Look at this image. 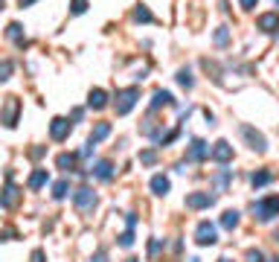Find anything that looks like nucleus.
Masks as SVG:
<instances>
[{
    "label": "nucleus",
    "mask_w": 279,
    "mask_h": 262,
    "mask_svg": "<svg viewBox=\"0 0 279 262\" xmlns=\"http://www.w3.org/2000/svg\"><path fill=\"white\" fill-rule=\"evenodd\" d=\"M253 216L259 221H270L279 216V195H268L262 201H253Z\"/></svg>",
    "instance_id": "f257e3e1"
},
{
    "label": "nucleus",
    "mask_w": 279,
    "mask_h": 262,
    "mask_svg": "<svg viewBox=\"0 0 279 262\" xmlns=\"http://www.w3.org/2000/svg\"><path fill=\"white\" fill-rule=\"evenodd\" d=\"M140 99V88H125V91H117V99H114V108H117L119 117H125L128 111L137 105Z\"/></svg>",
    "instance_id": "f03ea898"
},
{
    "label": "nucleus",
    "mask_w": 279,
    "mask_h": 262,
    "mask_svg": "<svg viewBox=\"0 0 279 262\" xmlns=\"http://www.w3.org/2000/svg\"><path fill=\"white\" fill-rule=\"evenodd\" d=\"M18 117H20V99L18 96H6L3 108H0V123L6 128H15L18 126Z\"/></svg>",
    "instance_id": "7ed1b4c3"
},
{
    "label": "nucleus",
    "mask_w": 279,
    "mask_h": 262,
    "mask_svg": "<svg viewBox=\"0 0 279 262\" xmlns=\"http://www.w3.org/2000/svg\"><path fill=\"white\" fill-rule=\"evenodd\" d=\"M73 204L79 213H90V210L96 207V192L90 190V187H79V190L73 192Z\"/></svg>",
    "instance_id": "20e7f679"
},
{
    "label": "nucleus",
    "mask_w": 279,
    "mask_h": 262,
    "mask_svg": "<svg viewBox=\"0 0 279 262\" xmlns=\"http://www.w3.org/2000/svg\"><path fill=\"white\" fill-rule=\"evenodd\" d=\"M239 131H242V137L247 140V146H250L253 152H259V154L268 152V140H265V134H259L253 126H242Z\"/></svg>",
    "instance_id": "39448f33"
},
{
    "label": "nucleus",
    "mask_w": 279,
    "mask_h": 262,
    "mask_svg": "<svg viewBox=\"0 0 279 262\" xmlns=\"http://www.w3.org/2000/svg\"><path fill=\"white\" fill-rule=\"evenodd\" d=\"M195 242L201 248H209V245L218 242V233H216V225H209V221H201L198 230H195Z\"/></svg>",
    "instance_id": "423d86ee"
},
{
    "label": "nucleus",
    "mask_w": 279,
    "mask_h": 262,
    "mask_svg": "<svg viewBox=\"0 0 279 262\" xmlns=\"http://www.w3.org/2000/svg\"><path fill=\"white\" fill-rule=\"evenodd\" d=\"M6 178H9V184L3 187V192H0V207H3V210H12L15 204H18V198H20V190L12 184V172L6 175Z\"/></svg>",
    "instance_id": "0eeeda50"
},
{
    "label": "nucleus",
    "mask_w": 279,
    "mask_h": 262,
    "mask_svg": "<svg viewBox=\"0 0 279 262\" xmlns=\"http://www.w3.org/2000/svg\"><path fill=\"white\" fill-rule=\"evenodd\" d=\"M70 128H73V123H70V119L55 117L53 123H50V137H53L55 143H61V140H67V137H70Z\"/></svg>",
    "instance_id": "6e6552de"
},
{
    "label": "nucleus",
    "mask_w": 279,
    "mask_h": 262,
    "mask_svg": "<svg viewBox=\"0 0 279 262\" xmlns=\"http://www.w3.org/2000/svg\"><path fill=\"white\" fill-rule=\"evenodd\" d=\"M209 157H212L216 163H221V166H224V163L233 160V146L227 143V140H218V143L209 149Z\"/></svg>",
    "instance_id": "1a4fd4ad"
},
{
    "label": "nucleus",
    "mask_w": 279,
    "mask_h": 262,
    "mask_svg": "<svg viewBox=\"0 0 279 262\" xmlns=\"http://www.w3.org/2000/svg\"><path fill=\"white\" fill-rule=\"evenodd\" d=\"M216 204V195H209V192H189L186 195V207L189 210H207Z\"/></svg>",
    "instance_id": "9d476101"
},
{
    "label": "nucleus",
    "mask_w": 279,
    "mask_h": 262,
    "mask_svg": "<svg viewBox=\"0 0 279 262\" xmlns=\"http://www.w3.org/2000/svg\"><path fill=\"white\" fill-rule=\"evenodd\" d=\"M207 157H209V146L195 137L192 146H189V152H186V163H201V160H207Z\"/></svg>",
    "instance_id": "9b49d317"
},
{
    "label": "nucleus",
    "mask_w": 279,
    "mask_h": 262,
    "mask_svg": "<svg viewBox=\"0 0 279 262\" xmlns=\"http://www.w3.org/2000/svg\"><path fill=\"white\" fill-rule=\"evenodd\" d=\"M256 27H259L262 32H279V15L276 12H265V15H259Z\"/></svg>",
    "instance_id": "f8f14e48"
},
{
    "label": "nucleus",
    "mask_w": 279,
    "mask_h": 262,
    "mask_svg": "<svg viewBox=\"0 0 279 262\" xmlns=\"http://www.w3.org/2000/svg\"><path fill=\"white\" fill-rule=\"evenodd\" d=\"M88 105L93 111H102L105 105H108V93L102 91V88H93V91L88 93Z\"/></svg>",
    "instance_id": "ddd939ff"
},
{
    "label": "nucleus",
    "mask_w": 279,
    "mask_h": 262,
    "mask_svg": "<svg viewBox=\"0 0 279 262\" xmlns=\"http://www.w3.org/2000/svg\"><path fill=\"white\" fill-rule=\"evenodd\" d=\"M55 166H58V169H64V172H79V163H76V154H58V157H55Z\"/></svg>",
    "instance_id": "4468645a"
},
{
    "label": "nucleus",
    "mask_w": 279,
    "mask_h": 262,
    "mask_svg": "<svg viewBox=\"0 0 279 262\" xmlns=\"http://www.w3.org/2000/svg\"><path fill=\"white\" fill-rule=\"evenodd\" d=\"M111 134V123H96V126H93V131H90V140L88 143H102V140H105V137Z\"/></svg>",
    "instance_id": "2eb2a0df"
},
{
    "label": "nucleus",
    "mask_w": 279,
    "mask_h": 262,
    "mask_svg": "<svg viewBox=\"0 0 279 262\" xmlns=\"http://www.w3.org/2000/svg\"><path fill=\"white\" fill-rule=\"evenodd\" d=\"M90 172H93L99 181H111V178H114V166H111V160H99Z\"/></svg>",
    "instance_id": "dca6fc26"
},
{
    "label": "nucleus",
    "mask_w": 279,
    "mask_h": 262,
    "mask_svg": "<svg viewBox=\"0 0 279 262\" xmlns=\"http://www.w3.org/2000/svg\"><path fill=\"white\" fill-rule=\"evenodd\" d=\"M6 35H9L18 47H29V41L24 38V27H20V24H9V27H6Z\"/></svg>",
    "instance_id": "f3484780"
},
{
    "label": "nucleus",
    "mask_w": 279,
    "mask_h": 262,
    "mask_svg": "<svg viewBox=\"0 0 279 262\" xmlns=\"http://www.w3.org/2000/svg\"><path fill=\"white\" fill-rule=\"evenodd\" d=\"M163 105H175V96H171L169 91H154V96H152V111L163 108Z\"/></svg>",
    "instance_id": "a211bd4d"
},
{
    "label": "nucleus",
    "mask_w": 279,
    "mask_h": 262,
    "mask_svg": "<svg viewBox=\"0 0 279 262\" xmlns=\"http://www.w3.org/2000/svg\"><path fill=\"white\" fill-rule=\"evenodd\" d=\"M169 178H166V175H154L152 178V192L154 195H166V192H169Z\"/></svg>",
    "instance_id": "6ab92c4d"
},
{
    "label": "nucleus",
    "mask_w": 279,
    "mask_h": 262,
    "mask_svg": "<svg viewBox=\"0 0 279 262\" xmlns=\"http://www.w3.org/2000/svg\"><path fill=\"white\" fill-rule=\"evenodd\" d=\"M47 184V169H35L32 172V175H29V190H41V187H44Z\"/></svg>",
    "instance_id": "aec40b11"
},
{
    "label": "nucleus",
    "mask_w": 279,
    "mask_h": 262,
    "mask_svg": "<svg viewBox=\"0 0 279 262\" xmlns=\"http://www.w3.org/2000/svg\"><path fill=\"white\" fill-rule=\"evenodd\" d=\"M221 227H224V230H235V227H239V213H235V210H224Z\"/></svg>",
    "instance_id": "412c9836"
},
{
    "label": "nucleus",
    "mask_w": 279,
    "mask_h": 262,
    "mask_svg": "<svg viewBox=\"0 0 279 262\" xmlns=\"http://www.w3.org/2000/svg\"><path fill=\"white\" fill-rule=\"evenodd\" d=\"M270 181H273V175H270V172H253V175H250V184L256 187V190H259V187H268Z\"/></svg>",
    "instance_id": "4be33fe9"
},
{
    "label": "nucleus",
    "mask_w": 279,
    "mask_h": 262,
    "mask_svg": "<svg viewBox=\"0 0 279 262\" xmlns=\"http://www.w3.org/2000/svg\"><path fill=\"white\" fill-rule=\"evenodd\" d=\"M178 85H180V88H186V91H189L192 85H195V79H192V70H189V67H180V70H178Z\"/></svg>",
    "instance_id": "5701e85b"
},
{
    "label": "nucleus",
    "mask_w": 279,
    "mask_h": 262,
    "mask_svg": "<svg viewBox=\"0 0 279 262\" xmlns=\"http://www.w3.org/2000/svg\"><path fill=\"white\" fill-rule=\"evenodd\" d=\"M67 192H70V181H55V184H53V198H55V201L67 198Z\"/></svg>",
    "instance_id": "b1692460"
},
{
    "label": "nucleus",
    "mask_w": 279,
    "mask_h": 262,
    "mask_svg": "<svg viewBox=\"0 0 279 262\" xmlns=\"http://www.w3.org/2000/svg\"><path fill=\"white\" fill-rule=\"evenodd\" d=\"M212 184H216V190H218V192H224V190H227V184H230V169L218 172L216 178H212Z\"/></svg>",
    "instance_id": "393cba45"
},
{
    "label": "nucleus",
    "mask_w": 279,
    "mask_h": 262,
    "mask_svg": "<svg viewBox=\"0 0 279 262\" xmlns=\"http://www.w3.org/2000/svg\"><path fill=\"white\" fill-rule=\"evenodd\" d=\"M12 73H15V64H12L9 58H3V62H0V82H9Z\"/></svg>",
    "instance_id": "a878e982"
},
{
    "label": "nucleus",
    "mask_w": 279,
    "mask_h": 262,
    "mask_svg": "<svg viewBox=\"0 0 279 262\" xmlns=\"http://www.w3.org/2000/svg\"><path fill=\"white\" fill-rule=\"evenodd\" d=\"M212 41H216V47H227V41H230V29H227V27H218L216 35H212Z\"/></svg>",
    "instance_id": "bb28decb"
},
{
    "label": "nucleus",
    "mask_w": 279,
    "mask_h": 262,
    "mask_svg": "<svg viewBox=\"0 0 279 262\" xmlns=\"http://www.w3.org/2000/svg\"><path fill=\"white\" fill-rule=\"evenodd\" d=\"M134 21H137V24H148V21H152V12H148L143 3H140V6L134 9Z\"/></svg>",
    "instance_id": "cd10ccee"
},
{
    "label": "nucleus",
    "mask_w": 279,
    "mask_h": 262,
    "mask_svg": "<svg viewBox=\"0 0 279 262\" xmlns=\"http://www.w3.org/2000/svg\"><path fill=\"white\" fill-rule=\"evenodd\" d=\"M244 262H265V253L259 248H250V251L244 253Z\"/></svg>",
    "instance_id": "c85d7f7f"
},
{
    "label": "nucleus",
    "mask_w": 279,
    "mask_h": 262,
    "mask_svg": "<svg viewBox=\"0 0 279 262\" xmlns=\"http://www.w3.org/2000/svg\"><path fill=\"white\" fill-rule=\"evenodd\" d=\"M140 163H145V166H154L157 163V154L148 149V152H140Z\"/></svg>",
    "instance_id": "c756f323"
},
{
    "label": "nucleus",
    "mask_w": 279,
    "mask_h": 262,
    "mask_svg": "<svg viewBox=\"0 0 279 262\" xmlns=\"http://www.w3.org/2000/svg\"><path fill=\"white\" fill-rule=\"evenodd\" d=\"M119 245H122V248H131V245H134V230H131V227L119 236Z\"/></svg>",
    "instance_id": "7c9ffc66"
},
{
    "label": "nucleus",
    "mask_w": 279,
    "mask_h": 262,
    "mask_svg": "<svg viewBox=\"0 0 279 262\" xmlns=\"http://www.w3.org/2000/svg\"><path fill=\"white\" fill-rule=\"evenodd\" d=\"M84 9H88V0H73V3H70V12H73V15H81Z\"/></svg>",
    "instance_id": "2f4dec72"
},
{
    "label": "nucleus",
    "mask_w": 279,
    "mask_h": 262,
    "mask_svg": "<svg viewBox=\"0 0 279 262\" xmlns=\"http://www.w3.org/2000/svg\"><path fill=\"white\" fill-rule=\"evenodd\" d=\"M160 248H163L160 239H152V242H148V253H152V256H154V253H160Z\"/></svg>",
    "instance_id": "473e14b6"
},
{
    "label": "nucleus",
    "mask_w": 279,
    "mask_h": 262,
    "mask_svg": "<svg viewBox=\"0 0 279 262\" xmlns=\"http://www.w3.org/2000/svg\"><path fill=\"white\" fill-rule=\"evenodd\" d=\"M15 230H3V233H0V242H12V239H15Z\"/></svg>",
    "instance_id": "72a5a7b5"
},
{
    "label": "nucleus",
    "mask_w": 279,
    "mask_h": 262,
    "mask_svg": "<svg viewBox=\"0 0 279 262\" xmlns=\"http://www.w3.org/2000/svg\"><path fill=\"white\" fill-rule=\"evenodd\" d=\"M93 262H108V253H105V251L99 248V251L93 253Z\"/></svg>",
    "instance_id": "f704fd0d"
},
{
    "label": "nucleus",
    "mask_w": 279,
    "mask_h": 262,
    "mask_svg": "<svg viewBox=\"0 0 279 262\" xmlns=\"http://www.w3.org/2000/svg\"><path fill=\"white\" fill-rule=\"evenodd\" d=\"M239 3H242V9H256V3H259V0H239Z\"/></svg>",
    "instance_id": "c9c22d12"
},
{
    "label": "nucleus",
    "mask_w": 279,
    "mask_h": 262,
    "mask_svg": "<svg viewBox=\"0 0 279 262\" xmlns=\"http://www.w3.org/2000/svg\"><path fill=\"white\" fill-rule=\"evenodd\" d=\"M32 262H44V251H41V248H35V251H32Z\"/></svg>",
    "instance_id": "e433bc0d"
},
{
    "label": "nucleus",
    "mask_w": 279,
    "mask_h": 262,
    "mask_svg": "<svg viewBox=\"0 0 279 262\" xmlns=\"http://www.w3.org/2000/svg\"><path fill=\"white\" fill-rule=\"evenodd\" d=\"M41 154H44V146H35V149H32V152H29V157H35V160H38V157H41Z\"/></svg>",
    "instance_id": "4c0bfd02"
},
{
    "label": "nucleus",
    "mask_w": 279,
    "mask_h": 262,
    "mask_svg": "<svg viewBox=\"0 0 279 262\" xmlns=\"http://www.w3.org/2000/svg\"><path fill=\"white\" fill-rule=\"evenodd\" d=\"M70 117H73V123H79V119L84 117V111H81V108H73V114H70Z\"/></svg>",
    "instance_id": "58836bf2"
},
{
    "label": "nucleus",
    "mask_w": 279,
    "mask_h": 262,
    "mask_svg": "<svg viewBox=\"0 0 279 262\" xmlns=\"http://www.w3.org/2000/svg\"><path fill=\"white\" fill-rule=\"evenodd\" d=\"M125 221H128V227H134V225H137V216H134V213H128Z\"/></svg>",
    "instance_id": "ea45409f"
},
{
    "label": "nucleus",
    "mask_w": 279,
    "mask_h": 262,
    "mask_svg": "<svg viewBox=\"0 0 279 262\" xmlns=\"http://www.w3.org/2000/svg\"><path fill=\"white\" fill-rule=\"evenodd\" d=\"M20 6H32V3H35V0H18Z\"/></svg>",
    "instance_id": "a19ab883"
},
{
    "label": "nucleus",
    "mask_w": 279,
    "mask_h": 262,
    "mask_svg": "<svg viewBox=\"0 0 279 262\" xmlns=\"http://www.w3.org/2000/svg\"><path fill=\"white\" fill-rule=\"evenodd\" d=\"M218 262H233V259H227V256H221V259H218Z\"/></svg>",
    "instance_id": "79ce46f5"
},
{
    "label": "nucleus",
    "mask_w": 279,
    "mask_h": 262,
    "mask_svg": "<svg viewBox=\"0 0 279 262\" xmlns=\"http://www.w3.org/2000/svg\"><path fill=\"white\" fill-rule=\"evenodd\" d=\"M125 262H137V259H125Z\"/></svg>",
    "instance_id": "37998d69"
},
{
    "label": "nucleus",
    "mask_w": 279,
    "mask_h": 262,
    "mask_svg": "<svg viewBox=\"0 0 279 262\" xmlns=\"http://www.w3.org/2000/svg\"><path fill=\"white\" fill-rule=\"evenodd\" d=\"M0 9H3V0H0Z\"/></svg>",
    "instance_id": "c03bdc74"
},
{
    "label": "nucleus",
    "mask_w": 279,
    "mask_h": 262,
    "mask_svg": "<svg viewBox=\"0 0 279 262\" xmlns=\"http://www.w3.org/2000/svg\"><path fill=\"white\" fill-rule=\"evenodd\" d=\"M273 3H276V6H279V0H273Z\"/></svg>",
    "instance_id": "a18cd8bd"
},
{
    "label": "nucleus",
    "mask_w": 279,
    "mask_h": 262,
    "mask_svg": "<svg viewBox=\"0 0 279 262\" xmlns=\"http://www.w3.org/2000/svg\"><path fill=\"white\" fill-rule=\"evenodd\" d=\"M273 262H279V259H273Z\"/></svg>",
    "instance_id": "49530a36"
}]
</instances>
